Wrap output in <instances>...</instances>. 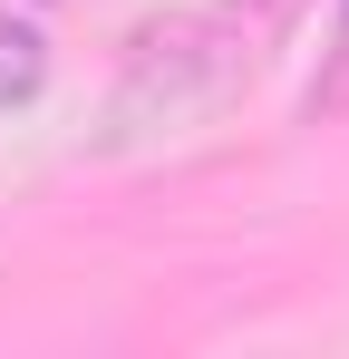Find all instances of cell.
I'll list each match as a JSON object with an SVG mask.
<instances>
[{"instance_id": "obj_1", "label": "cell", "mask_w": 349, "mask_h": 359, "mask_svg": "<svg viewBox=\"0 0 349 359\" xmlns=\"http://www.w3.org/2000/svg\"><path fill=\"white\" fill-rule=\"evenodd\" d=\"M39 78H49V39H39L29 20H10V10H0V107L39 97Z\"/></svg>"}]
</instances>
